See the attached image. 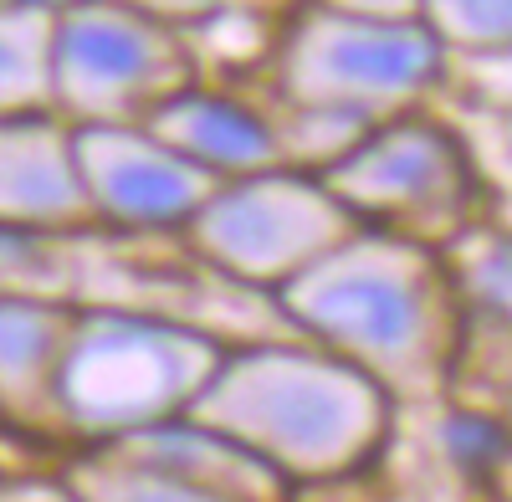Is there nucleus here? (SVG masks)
Instances as JSON below:
<instances>
[{
  "mask_svg": "<svg viewBox=\"0 0 512 502\" xmlns=\"http://www.w3.org/2000/svg\"><path fill=\"white\" fill-rule=\"evenodd\" d=\"M52 108L67 123H144L195 82L190 41L128 0H67L52 11Z\"/></svg>",
  "mask_w": 512,
  "mask_h": 502,
  "instance_id": "nucleus-6",
  "label": "nucleus"
},
{
  "mask_svg": "<svg viewBox=\"0 0 512 502\" xmlns=\"http://www.w3.org/2000/svg\"><path fill=\"white\" fill-rule=\"evenodd\" d=\"M216 359L221 344L175 318H149L128 308L72 313L57 374L62 426L67 436L103 441L164 421V415H185Z\"/></svg>",
  "mask_w": 512,
  "mask_h": 502,
  "instance_id": "nucleus-3",
  "label": "nucleus"
},
{
  "mask_svg": "<svg viewBox=\"0 0 512 502\" xmlns=\"http://www.w3.org/2000/svg\"><path fill=\"white\" fill-rule=\"evenodd\" d=\"M52 11L0 6V113L52 108Z\"/></svg>",
  "mask_w": 512,
  "mask_h": 502,
  "instance_id": "nucleus-12",
  "label": "nucleus"
},
{
  "mask_svg": "<svg viewBox=\"0 0 512 502\" xmlns=\"http://www.w3.org/2000/svg\"><path fill=\"white\" fill-rule=\"evenodd\" d=\"M93 226L72 159V123L57 108L0 113V231L57 236Z\"/></svg>",
  "mask_w": 512,
  "mask_h": 502,
  "instance_id": "nucleus-9",
  "label": "nucleus"
},
{
  "mask_svg": "<svg viewBox=\"0 0 512 502\" xmlns=\"http://www.w3.org/2000/svg\"><path fill=\"white\" fill-rule=\"evenodd\" d=\"M446 62L425 21H369L318 0H297L267 52L277 103L338 108L369 123L415 108L441 82Z\"/></svg>",
  "mask_w": 512,
  "mask_h": 502,
  "instance_id": "nucleus-4",
  "label": "nucleus"
},
{
  "mask_svg": "<svg viewBox=\"0 0 512 502\" xmlns=\"http://www.w3.org/2000/svg\"><path fill=\"white\" fill-rule=\"evenodd\" d=\"M318 6L369 21H420V0H318Z\"/></svg>",
  "mask_w": 512,
  "mask_h": 502,
  "instance_id": "nucleus-16",
  "label": "nucleus"
},
{
  "mask_svg": "<svg viewBox=\"0 0 512 502\" xmlns=\"http://www.w3.org/2000/svg\"><path fill=\"white\" fill-rule=\"evenodd\" d=\"M72 159L93 221L128 231L185 226L216 175L154 139L144 123H72Z\"/></svg>",
  "mask_w": 512,
  "mask_h": 502,
  "instance_id": "nucleus-8",
  "label": "nucleus"
},
{
  "mask_svg": "<svg viewBox=\"0 0 512 502\" xmlns=\"http://www.w3.org/2000/svg\"><path fill=\"white\" fill-rule=\"evenodd\" d=\"M431 441L441 451V467L456 482L492 487L507 467V431L492 410L477 405H441L431 421Z\"/></svg>",
  "mask_w": 512,
  "mask_h": 502,
  "instance_id": "nucleus-13",
  "label": "nucleus"
},
{
  "mask_svg": "<svg viewBox=\"0 0 512 502\" xmlns=\"http://www.w3.org/2000/svg\"><path fill=\"white\" fill-rule=\"evenodd\" d=\"M0 6H26V11H62L67 0H0Z\"/></svg>",
  "mask_w": 512,
  "mask_h": 502,
  "instance_id": "nucleus-17",
  "label": "nucleus"
},
{
  "mask_svg": "<svg viewBox=\"0 0 512 502\" xmlns=\"http://www.w3.org/2000/svg\"><path fill=\"white\" fill-rule=\"evenodd\" d=\"M318 180L344 200L359 226H384L431 246H446L477 205L466 139L415 108L369 123L344 154L323 164Z\"/></svg>",
  "mask_w": 512,
  "mask_h": 502,
  "instance_id": "nucleus-5",
  "label": "nucleus"
},
{
  "mask_svg": "<svg viewBox=\"0 0 512 502\" xmlns=\"http://www.w3.org/2000/svg\"><path fill=\"white\" fill-rule=\"evenodd\" d=\"M185 415L251 451L282 487L359 477L395 431V400L313 339L221 349Z\"/></svg>",
  "mask_w": 512,
  "mask_h": 502,
  "instance_id": "nucleus-2",
  "label": "nucleus"
},
{
  "mask_svg": "<svg viewBox=\"0 0 512 502\" xmlns=\"http://www.w3.org/2000/svg\"><path fill=\"white\" fill-rule=\"evenodd\" d=\"M144 129L154 139H164L175 154H185L190 164L210 170L216 180L282 164V144H277L272 113L246 103V98H236V93L200 88V82H185V88L169 93L144 118Z\"/></svg>",
  "mask_w": 512,
  "mask_h": 502,
  "instance_id": "nucleus-11",
  "label": "nucleus"
},
{
  "mask_svg": "<svg viewBox=\"0 0 512 502\" xmlns=\"http://www.w3.org/2000/svg\"><path fill=\"white\" fill-rule=\"evenodd\" d=\"M272 292L292 328L364 369L395 405L451 395L472 318L441 246L354 226Z\"/></svg>",
  "mask_w": 512,
  "mask_h": 502,
  "instance_id": "nucleus-1",
  "label": "nucleus"
},
{
  "mask_svg": "<svg viewBox=\"0 0 512 502\" xmlns=\"http://www.w3.org/2000/svg\"><path fill=\"white\" fill-rule=\"evenodd\" d=\"M128 6H139V11L169 21L175 31H185V26H200L210 16H231V11H282V0H128Z\"/></svg>",
  "mask_w": 512,
  "mask_h": 502,
  "instance_id": "nucleus-15",
  "label": "nucleus"
},
{
  "mask_svg": "<svg viewBox=\"0 0 512 502\" xmlns=\"http://www.w3.org/2000/svg\"><path fill=\"white\" fill-rule=\"evenodd\" d=\"M420 21L446 57H502L512 36V0H420Z\"/></svg>",
  "mask_w": 512,
  "mask_h": 502,
  "instance_id": "nucleus-14",
  "label": "nucleus"
},
{
  "mask_svg": "<svg viewBox=\"0 0 512 502\" xmlns=\"http://www.w3.org/2000/svg\"><path fill=\"white\" fill-rule=\"evenodd\" d=\"M72 333V308L41 292L0 287V421L31 436H67L57 374Z\"/></svg>",
  "mask_w": 512,
  "mask_h": 502,
  "instance_id": "nucleus-10",
  "label": "nucleus"
},
{
  "mask_svg": "<svg viewBox=\"0 0 512 502\" xmlns=\"http://www.w3.org/2000/svg\"><path fill=\"white\" fill-rule=\"evenodd\" d=\"M354 226L359 221L318 180V170L272 164V170L216 180L180 231L210 272L246 287H282Z\"/></svg>",
  "mask_w": 512,
  "mask_h": 502,
  "instance_id": "nucleus-7",
  "label": "nucleus"
}]
</instances>
